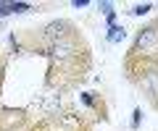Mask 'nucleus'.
I'll return each mask as SVG.
<instances>
[{
    "instance_id": "f257e3e1",
    "label": "nucleus",
    "mask_w": 158,
    "mask_h": 131,
    "mask_svg": "<svg viewBox=\"0 0 158 131\" xmlns=\"http://www.w3.org/2000/svg\"><path fill=\"white\" fill-rule=\"evenodd\" d=\"M50 55H53V60H58V63H66V60H71V58H77V42H74L71 37H63V40L53 42V47H50Z\"/></svg>"
},
{
    "instance_id": "f03ea898",
    "label": "nucleus",
    "mask_w": 158,
    "mask_h": 131,
    "mask_svg": "<svg viewBox=\"0 0 158 131\" xmlns=\"http://www.w3.org/2000/svg\"><path fill=\"white\" fill-rule=\"evenodd\" d=\"M69 32H71V24H69V21H53V24H48L45 37L58 42V40H63V37H69Z\"/></svg>"
},
{
    "instance_id": "7ed1b4c3",
    "label": "nucleus",
    "mask_w": 158,
    "mask_h": 131,
    "mask_svg": "<svg viewBox=\"0 0 158 131\" xmlns=\"http://www.w3.org/2000/svg\"><path fill=\"white\" fill-rule=\"evenodd\" d=\"M156 40H158V32H156V26H150V29H145L140 37H137V50H148L150 45H156Z\"/></svg>"
},
{
    "instance_id": "20e7f679",
    "label": "nucleus",
    "mask_w": 158,
    "mask_h": 131,
    "mask_svg": "<svg viewBox=\"0 0 158 131\" xmlns=\"http://www.w3.org/2000/svg\"><path fill=\"white\" fill-rule=\"evenodd\" d=\"M121 37H124V32H121V29H116V26H113V29H111V40L116 42V40H121Z\"/></svg>"
},
{
    "instance_id": "39448f33",
    "label": "nucleus",
    "mask_w": 158,
    "mask_h": 131,
    "mask_svg": "<svg viewBox=\"0 0 158 131\" xmlns=\"http://www.w3.org/2000/svg\"><path fill=\"white\" fill-rule=\"evenodd\" d=\"M145 11H150V6H137L135 8V13H145Z\"/></svg>"
}]
</instances>
